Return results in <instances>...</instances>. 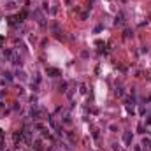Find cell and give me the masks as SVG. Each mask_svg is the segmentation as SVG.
<instances>
[{"instance_id": "obj_1", "label": "cell", "mask_w": 151, "mask_h": 151, "mask_svg": "<svg viewBox=\"0 0 151 151\" xmlns=\"http://www.w3.org/2000/svg\"><path fill=\"white\" fill-rule=\"evenodd\" d=\"M32 118H33V120H40V118H42V111L39 109L37 105L32 107Z\"/></svg>"}, {"instance_id": "obj_2", "label": "cell", "mask_w": 151, "mask_h": 151, "mask_svg": "<svg viewBox=\"0 0 151 151\" xmlns=\"http://www.w3.org/2000/svg\"><path fill=\"white\" fill-rule=\"evenodd\" d=\"M11 61L14 63V65H21V56H18V53L12 51V56H11Z\"/></svg>"}, {"instance_id": "obj_3", "label": "cell", "mask_w": 151, "mask_h": 151, "mask_svg": "<svg viewBox=\"0 0 151 151\" xmlns=\"http://www.w3.org/2000/svg\"><path fill=\"white\" fill-rule=\"evenodd\" d=\"M123 142H125L126 146L132 142V134H130V132H125V134H123Z\"/></svg>"}, {"instance_id": "obj_4", "label": "cell", "mask_w": 151, "mask_h": 151, "mask_svg": "<svg viewBox=\"0 0 151 151\" xmlns=\"http://www.w3.org/2000/svg\"><path fill=\"white\" fill-rule=\"evenodd\" d=\"M46 72L51 74V76H60V70H58V69H48Z\"/></svg>"}, {"instance_id": "obj_5", "label": "cell", "mask_w": 151, "mask_h": 151, "mask_svg": "<svg viewBox=\"0 0 151 151\" xmlns=\"http://www.w3.org/2000/svg\"><path fill=\"white\" fill-rule=\"evenodd\" d=\"M2 139H4V130L0 128V142H2Z\"/></svg>"}, {"instance_id": "obj_6", "label": "cell", "mask_w": 151, "mask_h": 151, "mask_svg": "<svg viewBox=\"0 0 151 151\" xmlns=\"http://www.w3.org/2000/svg\"><path fill=\"white\" fill-rule=\"evenodd\" d=\"M2 40H4V39H2V37H0V44H2Z\"/></svg>"}]
</instances>
